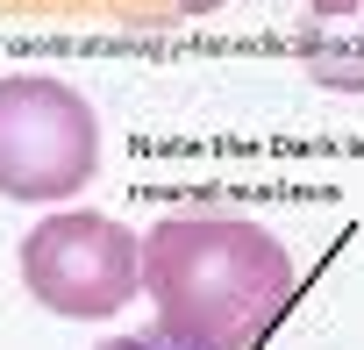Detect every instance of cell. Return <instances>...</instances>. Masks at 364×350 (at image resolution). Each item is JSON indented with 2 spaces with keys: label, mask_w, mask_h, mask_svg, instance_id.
<instances>
[{
  "label": "cell",
  "mask_w": 364,
  "mask_h": 350,
  "mask_svg": "<svg viewBox=\"0 0 364 350\" xmlns=\"http://www.w3.org/2000/svg\"><path fill=\"white\" fill-rule=\"evenodd\" d=\"M143 293L171 336L200 350H257L300 300V279L286 243L257 222L164 215L143 236Z\"/></svg>",
  "instance_id": "cell-1"
},
{
  "label": "cell",
  "mask_w": 364,
  "mask_h": 350,
  "mask_svg": "<svg viewBox=\"0 0 364 350\" xmlns=\"http://www.w3.org/2000/svg\"><path fill=\"white\" fill-rule=\"evenodd\" d=\"M100 164L93 107L43 72L0 79V193L8 201H65Z\"/></svg>",
  "instance_id": "cell-2"
},
{
  "label": "cell",
  "mask_w": 364,
  "mask_h": 350,
  "mask_svg": "<svg viewBox=\"0 0 364 350\" xmlns=\"http://www.w3.org/2000/svg\"><path fill=\"white\" fill-rule=\"evenodd\" d=\"M22 286L72 322H107L129 307V293H143V243L93 208H65L43 215L22 236Z\"/></svg>",
  "instance_id": "cell-3"
},
{
  "label": "cell",
  "mask_w": 364,
  "mask_h": 350,
  "mask_svg": "<svg viewBox=\"0 0 364 350\" xmlns=\"http://www.w3.org/2000/svg\"><path fill=\"white\" fill-rule=\"evenodd\" d=\"M100 350H200V343H186V336H171V329L157 322V329H143V336H114V343H100Z\"/></svg>",
  "instance_id": "cell-4"
},
{
  "label": "cell",
  "mask_w": 364,
  "mask_h": 350,
  "mask_svg": "<svg viewBox=\"0 0 364 350\" xmlns=\"http://www.w3.org/2000/svg\"><path fill=\"white\" fill-rule=\"evenodd\" d=\"M321 22H343V15H364V0H314Z\"/></svg>",
  "instance_id": "cell-5"
},
{
  "label": "cell",
  "mask_w": 364,
  "mask_h": 350,
  "mask_svg": "<svg viewBox=\"0 0 364 350\" xmlns=\"http://www.w3.org/2000/svg\"><path fill=\"white\" fill-rule=\"evenodd\" d=\"M178 8H186V15H208V8H222V0H178Z\"/></svg>",
  "instance_id": "cell-6"
}]
</instances>
